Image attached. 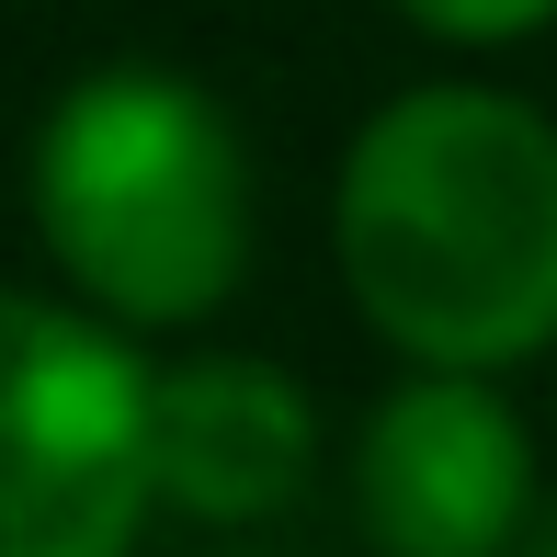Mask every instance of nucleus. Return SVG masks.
I'll return each instance as SVG.
<instances>
[{
    "instance_id": "nucleus-6",
    "label": "nucleus",
    "mask_w": 557,
    "mask_h": 557,
    "mask_svg": "<svg viewBox=\"0 0 557 557\" xmlns=\"http://www.w3.org/2000/svg\"><path fill=\"white\" fill-rule=\"evenodd\" d=\"M398 12L455 35V46H500V35H523V23H546L557 0H398Z\"/></svg>"
},
{
    "instance_id": "nucleus-1",
    "label": "nucleus",
    "mask_w": 557,
    "mask_h": 557,
    "mask_svg": "<svg viewBox=\"0 0 557 557\" xmlns=\"http://www.w3.org/2000/svg\"><path fill=\"white\" fill-rule=\"evenodd\" d=\"M342 285L433 375L557 342V125L500 91L387 103L342 160Z\"/></svg>"
},
{
    "instance_id": "nucleus-2",
    "label": "nucleus",
    "mask_w": 557,
    "mask_h": 557,
    "mask_svg": "<svg viewBox=\"0 0 557 557\" xmlns=\"http://www.w3.org/2000/svg\"><path fill=\"white\" fill-rule=\"evenodd\" d=\"M35 227L103 319H206L250 250L239 137L171 69H103L35 137Z\"/></svg>"
},
{
    "instance_id": "nucleus-3",
    "label": "nucleus",
    "mask_w": 557,
    "mask_h": 557,
    "mask_svg": "<svg viewBox=\"0 0 557 557\" xmlns=\"http://www.w3.org/2000/svg\"><path fill=\"white\" fill-rule=\"evenodd\" d=\"M148 490L137 352L69 308L0 296V557H125Z\"/></svg>"
},
{
    "instance_id": "nucleus-4",
    "label": "nucleus",
    "mask_w": 557,
    "mask_h": 557,
    "mask_svg": "<svg viewBox=\"0 0 557 557\" xmlns=\"http://www.w3.org/2000/svg\"><path fill=\"white\" fill-rule=\"evenodd\" d=\"M364 535L387 557H512L535 455L478 375H421L364 433Z\"/></svg>"
},
{
    "instance_id": "nucleus-7",
    "label": "nucleus",
    "mask_w": 557,
    "mask_h": 557,
    "mask_svg": "<svg viewBox=\"0 0 557 557\" xmlns=\"http://www.w3.org/2000/svg\"><path fill=\"white\" fill-rule=\"evenodd\" d=\"M512 557H557V512H546V523H523V546H512Z\"/></svg>"
},
{
    "instance_id": "nucleus-5",
    "label": "nucleus",
    "mask_w": 557,
    "mask_h": 557,
    "mask_svg": "<svg viewBox=\"0 0 557 557\" xmlns=\"http://www.w3.org/2000/svg\"><path fill=\"white\" fill-rule=\"evenodd\" d=\"M308 398L273 364H239V352H206V364L148 375V478H160L183 512L206 523H262L308 490Z\"/></svg>"
}]
</instances>
